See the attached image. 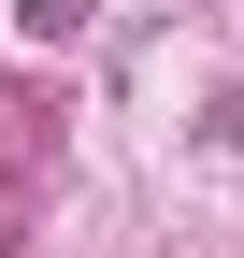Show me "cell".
Segmentation results:
<instances>
[{"label": "cell", "mask_w": 244, "mask_h": 258, "mask_svg": "<svg viewBox=\"0 0 244 258\" xmlns=\"http://www.w3.org/2000/svg\"><path fill=\"white\" fill-rule=\"evenodd\" d=\"M15 230H29V186H15V172H0V258H15Z\"/></svg>", "instance_id": "obj_3"}, {"label": "cell", "mask_w": 244, "mask_h": 258, "mask_svg": "<svg viewBox=\"0 0 244 258\" xmlns=\"http://www.w3.org/2000/svg\"><path fill=\"white\" fill-rule=\"evenodd\" d=\"M201 129H216V144L244 158V86H216V101H201Z\"/></svg>", "instance_id": "obj_2"}, {"label": "cell", "mask_w": 244, "mask_h": 258, "mask_svg": "<svg viewBox=\"0 0 244 258\" xmlns=\"http://www.w3.org/2000/svg\"><path fill=\"white\" fill-rule=\"evenodd\" d=\"M86 15H101V0H15V29H29V43H86Z\"/></svg>", "instance_id": "obj_1"}]
</instances>
